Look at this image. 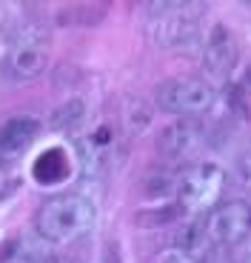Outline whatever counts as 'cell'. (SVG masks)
Wrapping results in <instances>:
<instances>
[{
	"mask_svg": "<svg viewBox=\"0 0 251 263\" xmlns=\"http://www.w3.org/2000/svg\"><path fill=\"white\" fill-rule=\"evenodd\" d=\"M180 215H183L180 206H169L165 212H160V209L145 212V215H140V220H143V223H169V220H177Z\"/></svg>",
	"mask_w": 251,
	"mask_h": 263,
	"instance_id": "14",
	"label": "cell"
},
{
	"mask_svg": "<svg viewBox=\"0 0 251 263\" xmlns=\"http://www.w3.org/2000/svg\"><path fill=\"white\" fill-rule=\"evenodd\" d=\"M49 66V46L40 34H23L12 43L6 60H3V72L12 80H34L46 72Z\"/></svg>",
	"mask_w": 251,
	"mask_h": 263,
	"instance_id": "6",
	"label": "cell"
},
{
	"mask_svg": "<svg viewBox=\"0 0 251 263\" xmlns=\"http://www.w3.org/2000/svg\"><path fill=\"white\" fill-rule=\"evenodd\" d=\"M217 100L212 83L203 78H172L154 89V106L160 112L177 115V118H194L208 112Z\"/></svg>",
	"mask_w": 251,
	"mask_h": 263,
	"instance_id": "3",
	"label": "cell"
},
{
	"mask_svg": "<svg viewBox=\"0 0 251 263\" xmlns=\"http://www.w3.org/2000/svg\"><path fill=\"white\" fill-rule=\"evenodd\" d=\"M32 175L37 178V183L43 186H52V183H60V180L69 175V158L63 149H49L43 152L32 166Z\"/></svg>",
	"mask_w": 251,
	"mask_h": 263,
	"instance_id": "10",
	"label": "cell"
},
{
	"mask_svg": "<svg viewBox=\"0 0 251 263\" xmlns=\"http://www.w3.org/2000/svg\"><path fill=\"white\" fill-rule=\"evenodd\" d=\"M225 186V175L214 163H197L185 169L177 180V200L180 209L197 212V209H214L220 200V192Z\"/></svg>",
	"mask_w": 251,
	"mask_h": 263,
	"instance_id": "5",
	"label": "cell"
},
{
	"mask_svg": "<svg viewBox=\"0 0 251 263\" xmlns=\"http://www.w3.org/2000/svg\"><path fill=\"white\" fill-rule=\"evenodd\" d=\"M237 63V43L234 34L225 26H212L208 37H205V49H203V66L212 78H228Z\"/></svg>",
	"mask_w": 251,
	"mask_h": 263,
	"instance_id": "7",
	"label": "cell"
},
{
	"mask_svg": "<svg viewBox=\"0 0 251 263\" xmlns=\"http://www.w3.org/2000/svg\"><path fill=\"white\" fill-rule=\"evenodd\" d=\"M54 263H80L77 257H60V260H54Z\"/></svg>",
	"mask_w": 251,
	"mask_h": 263,
	"instance_id": "16",
	"label": "cell"
},
{
	"mask_svg": "<svg viewBox=\"0 0 251 263\" xmlns=\"http://www.w3.org/2000/svg\"><path fill=\"white\" fill-rule=\"evenodd\" d=\"M200 14L203 6L197 3H149L145 9V37L160 49L189 46L200 34Z\"/></svg>",
	"mask_w": 251,
	"mask_h": 263,
	"instance_id": "2",
	"label": "cell"
},
{
	"mask_svg": "<svg viewBox=\"0 0 251 263\" xmlns=\"http://www.w3.org/2000/svg\"><path fill=\"white\" fill-rule=\"evenodd\" d=\"M248 263H251V252H248Z\"/></svg>",
	"mask_w": 251,
	"mask_h": 263,
	"instance_id": "18",
	"label": "cell"
},
{
	"mask_svg": "<svg viewBox=\"0 0 251 263\" xmlns=\"http://www.w3.org/2000/svg\"><path fill=\"white\" fill-rule=\"evenodd\" d=\"M123 123L129 135H140L145 126L152 123V106L145 103L143 98H129L123 109Z\"/></svg>",
	"mask_w": 251,
	"mask_h": 263,
	"instance_id": "12",
	"label": "cell"
},
{
	"mask_svg": "<svg viewBox=\"0 0 251 263\" xmlns=\"http://www.w3.org/2000/svg\"><path fill=\"white\" fill-rule=\"evenodd\" d=\"M163 263H197V260L189 257V255H183V252H177V249H172V252H165Z\"/></svg>",
	"mask_w": 251,
	"mask_h": 263,
	"instance_id": "15",
	"label": "cell"
},
{
	"mask_svg": "<svg viewBox=\"0 0 251 263\" xmlns=\"http://www.w3.org/2000/svg\"><path fill=\"white\" fill-rule=\"evenodd\" d=\"M97 223V209L83 195L49 197L34 215V232L43 243H72Z\"/></svg>",
	"mask_w": 251,
	"mask_h": 263,
	"instance_id": "1",
	"label": "cell"
},
{
	"mask_svg": "<svg viewBox=\"0 0 251 263\" xmlns=\"http://www.w3.org/2000/svg\"><path fill=\"white\" fill-rule=\"evenodd\" d=\"M86 118V103L80 98H69L63 106H57L52 112V118H49V126L57 132H69L74 129V126L80 123V120Z\"/></svg>",
	"mask_w": 251,
	"mask_h": 263,
	"instance_id": "11",
	"label": "cell"
},
{
	"mask_svg": "<svg viewBox=\"0 0 251 263\" xmlns=\"http://www.w3.org/2000/svg\"><path fill=\"white\" fill-rule=\"evenodd\" d=\"M203 232L208 237L212 246H232L243 243L245 237L251 235V203L245 200H225L217 203L203 220Z\"/></svg>",
	"mask_w": 251,
	"mask_h": 263,
	"instance_id": "4",
	"label": "cell"
},
{
	"mask_svg": "<svg viewBox=\"0 0 251 263\" xmlns=\"http://www.w3.org/2000/svg\"><path fill=\"white\" fill-rule=\"evenodd\" d=\"M234 183L240 189L251 192V155H243V158L234 163Z\"/></svg>",
	"mask_w": 251,
	"mask_h": 263,
	"instance_id": "13",
	"label": "cell"
},
{
	"mask_svg": "<svg viewBox=\"0 0 251 263\" xmlns=\"http://www.w3.org/2000/svg\"><path fill=\"white\" fill-rule=\"evenodd\" d=\"M200 143H203V129L192 118H183L177 123L165 126L157 138V149L165 158H189L192 152L200 149Z\"/></svg>",
	"mask_w": 251,
	"mask_h": 263,
	"instance_id": "8",
	"label": "cell"
},
{
	"mask_svg": "<svg viewBox=\"0 0 251 263\" xmlns=\"http://www.w3.org/2000/svg\"><path fill=\"white\" fill-rule=\"evenodd\" d=\"M245 80H248V83H251V69H248V74H245Z\"/></svg>",
	"mask_w": 251,
	"mask_h": 263,
	"instance_id": "17",
	"label": "cell"
},
{
	"mask_svg": "<svg viewBox=\"0 0 251 263\" xmlns=\"http://www.w3.org/2000/svg\"><path fill=\"white\" fill-rule=\"evenodd\" d=\"M40 135V123L29 115L23 118H9L0 126V152L3 155H20L34 143V138Z\"/></svg>",
	"mask_w": 251,
	"mask_h": 263,
	"instance_id": "9",
	"label": "cell"
}]
</instances>
